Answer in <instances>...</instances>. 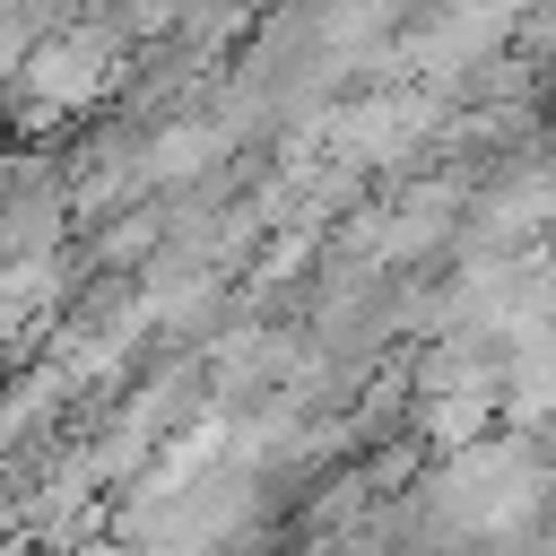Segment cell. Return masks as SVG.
I'll use <instances>...</instances> for the list:
<instances>
[{"label":"cell","instance_id":"6da1fadb","mask_svg":"<svg viewBox=\"0 0 556 556\" xmlns=\"http://www.w3.org/2000/svg\"><path fill=\"white\" fill-rule=\"evenodd\" d=\"M547 495H556V460H539L530 434L460 443V452H443L434 478H426V504H434V521H443L452 547L539 530V521H547Z\"/></svg>","mask_w":556,"mask_h":556},{"label":"cell","instance_id":"7a4b0ae2","mask_svg":"<svg viewBox=\"0 0 556 556\" xmlns=\"http://www.w3.org/2000/svg\"><path fill=\"white\" fill-rule=\"evenodd\" d=\"M104 78H113V43H104L96 26H78V35H52V43H35V61H26V87H35V104H87Z\"/></svg>","mask_w":556,"mask_h":556},{"label":"cell","instance_id":"3957f363","mask_svg":"<svg viewBox=\"0 0 556 556\" xmlns=\"http://www.w3.org/2000/svg\"><path fill=\"white\" fill-rule=\"evenodd\" d=\"M96 9H104L113 26H165V17H174V0H96Z\"/></svg>","mask_w":556,"mask_h":556},{"label":"cell","instance_id":"277c9868","mask_svg":"<svg viewBox=\"0 0 556 556\" xmlns=\"http://www.w3.org/2000/svg\"><path fill=\"white\" fill-rule=\"evenodd\" d=\"M78 556H148V547H122V539H113V547H78Z\"/></svg>","mask_w":556,"mask_h":556},{"label":"cell","instance_id":"5b68a950","mask_svg":"<svg viewBox=\"0 0 556 556\" xmlns=\"http://www.w3.org/2000/svg\"><path fill=\"white\" fill-rule=\"evenodd\" d=\"M0 556H35V539H0Z\"/></svg>","mask_w":556,"mask_h":556}]
</instances>
